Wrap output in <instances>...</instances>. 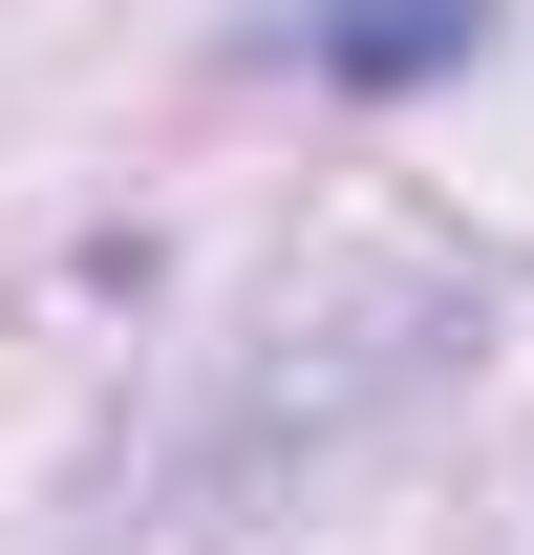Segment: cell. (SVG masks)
<instances>
[{
  "mask_svg": "<svg viewBox=\"0 0 534 555\" xmlns=\"http://www.w3.org/2000/svg\"><path fill=\"white\" fill-rule=\"evenodd\" d=\"M470 22H492V0H342L321 65H342V86H428V65H470Z\"/></svg>",
  "mask_w": 534,
  "mask_h": 555,
  "instance_id": "cell-1",
  "label": "cell"
}]
</instances>
